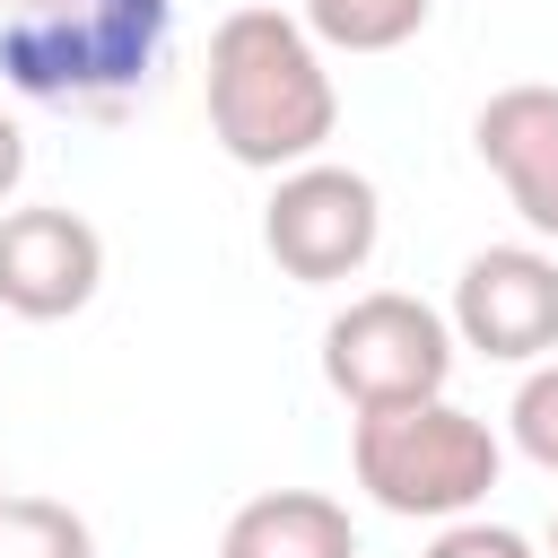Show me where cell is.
<instances>
[{"instance_id":"6da1fadb","label":"cell","mask_w":558,"mask_h":558,"mask_svg":"<svg viewBox=\"0 0 558 558\" xmlns=\"http://www.w3.org/2000/svg\"><path fill=\"white\" fill-rule=\"evenodd\" d=\"M201 105H209L218 148L235 166H253V174H296L340 131V87L323 70V44L288 9L218 17L209 70H201Z\"/></svg>"},{"instance_id":"7a4b0ae2","label":"cell","mask_w":558,"mask_h":558,"mask_svg":"<svg viewBox=\"0 0 558 558\" xmlns=\"http://www.w3.org/2000/svg\"><path fill=\"white\" fill-rule=\"evenodd\" d=\"M174 0H0V78L61 113H113L166 61Z\"/></svg>"},{"instance_id":"3957f363","label":"cell","mask_w":558,"mask_h":558,"mask_svg":"<svg viewBox=\"0 0 558 558\" xmlns=\"http://www.w3.org/2000/svg\"><path fill=\"white\" fill-rule=\"evenodd\" d=\"M349 471L384 514L410 523H462L506 471V445L480 410L462 401H401V410H357L349 418Z\"/></svg>"},{"instance_id":"277c9868","label":"cell","mask_w":558,"mask_h":558,"mask_svg":"<svg viewBox=\"0 0 558 558\" xmlns=\"http://www.w3.org/2000/svg\"><path fill=\"white\" fill-rule=\"evenodd\" d=\"M453 323L427 305V296H401V288H375V296H349L331 323H323V384L349 401V410H401V401H436L453 384Z\"/></svg>"},{"instance_id":"5b68a950","label":"cell","mask_w":558,"mask_h":558,"mask_svg":"<svg viewBox=\"0 0 558 558\" xmlns=\"http://www.w3.org/2000/svg\"><path fill=\"white\" fill-rule=\"evenodd\" d=\"M375 244H384V201H375V183L357 166L314 157V166L279 174L270 201H262V253L305 288L357 279L375 262Z\"/></svg>"},{"instance_id":"8992f818","label":"cell","mask_w":558,"mask_h":558,"mask_svg":"<svg viewBox=\"0 0 558 558\" xmlns=\"http://www.w3.org/2000/svg\"><path fill=\"white\" fill-rule=\"evenodd\" d=\"M453 340L497 357V366H541L558 357V253L541 244H488L462 262L453 305H445Z\"/></svg>"},{"instance_id":"52a82bcc","label":"cell","mask_w":558,"mask_h":558,"mask_svg":"<svg viewBox=\"0 0 558 558\" xmlns=\"http://www.w3.org/2000/svg\"><path fill=\"white\" fill-rule=\"evenodd\" d=\"M96 288H105V235L78 209L35 201V209H9L0 218V305L17 323H61Z\"/></svg>"},{"instance_id":"ba28073f","label":"cell","mask_w":558,"mask_h":558,"mask_svg":"<svg viewBox=\"0 0 558 558\" xmlns=\"http://www.w3.org/2000/svg\"><path fill=\"white\" fill-rule=\"evenodd\" d=\"M471 140H480V166L497 174V192L514 201V218L558 244V87L549 78L497 87L480 105Z\"/></svg>"},{"instance_id":"9c48e42d","label":"cell","mask_w":558,"mask_h":558,"mask_svg":"<svg viewBox=\"0 0 558 558\" xmlns=\"http://www.w3.org/2000/svg\"><path fill=\"white\" fill-rule=\"evenodd\" d=\"M218 558H357V523L323 488H262L227 514Z\"/></svg>"},{"instance_id":"30bf717a","label":"cell","mask_w":558,"mask_h":558,"mask_svg":"<svg viewBox=\"0 0 558 558\" xmlns=\"http://www.w3.org/2000/svg\"><path fill=\"white\" fill-rule=\"evenodd\" d=\"M427 26V0H305V35L331 52H401Z\"/></svg>"},{"instance_id":"8fae6325","label":"cell","mask_w":558,"mask_h":558,"mask_svg":"<svg viewBox=\"0 0 558 558\" xmlns=\"http://www.w3.org/2000/svg\"><path fill=\"white\" fill-rule=\"evenodd\" d=\"M0 558H96V532L61 497H9L0 506Z\"/></svg>"},{"instance_id":"7c38bea8","label":"cell","mask_w":558,"mask_h":558,"mask_svg":"<svg viewBox=\"0 0 558 558\" xmlns=\"http://www.w3.org/2000/svg\"><path fill=\"white\" fill-rule=\"evenodd\" d=\"M506 436H514L523 462H541V471L558 480V357L523 366V384H514V401H506Z\"/></svg>"},{"instance_id":"4fadbf2b","label":"cell","mask_w":558,"mask_h":558,"mask_svg":"<svg viewBox=\"0 0 558 558\" xmlns=\"http://www.w3.org/2000/svg\"><path fill=\"white\" fill-rule=\"evenodd\" d=\"M418 558H541L514 523H488V514H462V523H436V541Z\"/></svg>"},{"instance_id":"5bb4252c","label":"cell","mask_w":558,"mask_h":558,"mask_svg":"<svg viewBox=\"0 0 558 558\" xmlns=\"http://www.w3.org/2000/svg\"><path fill=\"white\" fill-rule=\"evenodd\" d=\"M17 174H26V131H17L9 113H0V201L17 192Z\"/></svg>"},{"instance_id":"9a60e30c","label":"cell","mask_w":558,"mask_h":558,"mask_svg":"<svg viewBox=\"0 0 558 558\" xmlns=\"http://www.w3.org/2000/svg\"><path fill=\"white\" fill-rule=\"evenodd\" d=\"M549 558H558V514H549Z\"/></svg>"},{"instance_id":"2e32d148","label":"cell","mask_w":558,"mask_h":558,"mask_svg":"<svg viewBox=\"0 0 558 558\" xmlns=\"http://www.w3.org/2000/svg\"><path fill=\"white\" fill-rule=\"evenodd\" d=\"M0 506H9V471H0Z\"/></svg>"}]
</instances>
